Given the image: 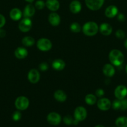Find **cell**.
<instances>
[{
	"label": "cell",
	"instance_id": "1f68e13d",
	"mask_svg": "<svg viewBox=\"0 0 127 127\" xmlns=\"http://www.w3.org/2000/svg\"><path fill=\"white\" fill-rule=\"evenodd\" d=\"M127 109V99H123L120 100V110H125Z\"/></svg>",
	"mask_w": 127,
	"mask_h": 127
},
{
	"label": "cell",
	"instance_id": "603a6c76",
	"mask_svg": "<svg viewBox=\"0 0 127 127\" xmlns=\"http://www.w3.org/2000/svg\"><path fill=\"white\" fill-rule=\"evenodd\" d=\"M115 124L117 127H127V117H120L117 118Z\"/></svg>",
	"mask_w": 127,
	"mask_h": 127
},
{
	"label": "cell",
	"instance_id": "b9f144b4",
	"mask_svg": "<svg viewBox=\"0 0 127 127\" xmlns=\"http://www.w3.org/2000/svg\"></svg>",
	"mask_w": 127,
	"mask_h": 127
},
{
	"label": "cell",
	"instance_id": "d6a6232c",
	"mask_svg": "<svg viewBox=\"0 0 127 127\" xmlns=\"http://www.w3.org/2000/svg\"><path fill=\"white\" fill-rule=\"evenodd\" d=\"M39 68L42 71H44L48 69V64L46 62H42V63H40V64L39 65Z\"/></svg>",
	"mask_w": 127,
	"mask_h": 127
},
{
	"label": "cell",
	"instance_id": "8fae6325",
	"mask_svg": "<svg viewBox=\"0 0 127 127\" xmlns=\"http://www.w3.org/2000/svg\"><path fill=\"white\" fill-rule=\"evenodd\" d=\"M28 80L32 84H36L39 81L40 74L37 69H32L29 71L27 74Z\"/></svg>",
	"mask_w": 127,
	"mask_h": 127
},
{
	"label": "cell",
	"instance_id": "4fadbf2b",
	"mask_svg": "<svg viewBox=\"0 0 127 127\" xmlns=\"http://www.w3.org/2000/svg\"><path fill=\"white\" fill-rule=\"evenodd\" d=\"M118 10L117 6L111 5L107 7L105 11V16L108 18H113L118 14Z\"/></svg>",
	"mask_w": 127,
	"mask_h": 127
},
{
	"label": "cell",
	"instance_id": "cb8c5ba5",
	"mask_svg": "<svg viewBox=\"0 0 127 127\" xmlns=\"http://www.w3.org/2000/svg\"><path fill=\"white\" fill-rule=\"evenodd\" d=\"M34 39L29 36L24 37L22 39V43L23 44V45L26 46V47H31L34 44Z\"/></svg>",
	"mask_w": 127,
	"mask_h": 127
},
{
	"label": "cell",
	"instance_id": "836d02e7",
	"mask_svg": "<svg viewBox=\"0 0 127 127\" xmlns=\"http://www.w3.org/2000/svg\"><path fill=\"white\" fill-rule=\"evenodd\" d=\"M6 24V19L3 15L0 14V29L2 28Z\"/></svg>",
	"mask_w": 127,
	"mask_h": 127
},
{
	"label": "cell",
	"instance_id": "7a4b0ae2",
	"mask_svg": "<svg viewBox=\"0 0 127 127\" xmlns=\"http://www.w3.org/2000/svg\"><path fill=\"white\" fill-rule=\"evenodd\" d=\"M83 33L87 36H93L97 33L98 31V26L95 22L89 21L83 25L82 27Z\"/></svg>",
	"mask_w": 127,
	"mask_h": 127
},
{
	"label": "cell",
	"instance_id": "f35d334b",
	"mask_svg": "<svg viewBox=\"0 0 127 127\" xmlns=\"http://www.w3.org/2000/svg\"><path fill=\"white\" fill-rule=\"evenodd\" d=\"M25 1H27V2H30V3H31V2H33V1H34V0H25Z\"/></svg>",
	"mask_w": 127,
	"mask_h": 127
},
{
	"label": "cell",
	"instance_id": "74e56055",
	"mask_svg": "<svg viewBox=\"0 0 127 127\" xmlns=\"http://www.w3.org/2000/svg\"><path fill=\"white\" fill-rule=\"evenodd\" d=\"M124 46H125V48L127 49V39H126L125 40Z\"/></svg>",
	"mask_w": 127,
	"mask_h": 127
},
{
	"label": "cell",
	"instance_id": "ab89813d",
	"mask_svg": "<svg viewBox=\"0 0 127 127\" xmlns=\"http://www.w3.org/2000/svg\"><path fill=\"white\" fill-rule=\"evenodd\" d=\"M95 127H103V125H96V126Z\"/></svg>",
	"mask_w": 127,
	"mask_h": 127
},
{
	"label": "cell",
	"instance_id": "d6986e66",
	"mask_svg": "<svg viewBox=\"0 0 127 127\" xmlns=\"http://www.w3.org/2000/svg\"><path fill=\"white\" fill-rule=\"evenodd\" d=\"M115 68L112 64H105L104 66L103 67V73L107 77H112L114 75Z\"/></svg>",
	"mask_w": 127,
	"mask_h": 127
},
{
	"label": "cell",
	"instance_id": "ac0fdd59",
	"mask_svg": "<svg viewBox=\"0 0 127 127\" xmlns=\"http://www.w3.org/2000/svg\"><path fill=\"white\" fill-rule=\"evenodd\" d=\"M52 66L53 69L57 71H61L64 69L65 66V63L64 60L61 59H56L53 61L52 63Z\"/></svg>",
	"mask_w": 127,
	"mask_h": 127
},
{
	"label": "cell",
	"instance_id": "d4e9b609",
	"mask_svg": "<svg viewBox=\"0 0 127 127\" xmlns=\"http://www.w3.org/2000/svg\"><path fill=\"white\" fill-rule=\"evenodd\" d=\"M85 100L88 105H92L95 104L96 102H97V97L93 94H88L85 96Z\"/></svg>",
	"mask_w": 127,
	"mask_h": 127
},
{
	"label": "cell",
	"instance_id": "6da1fadb",
	"mask_svg": "<svg viewBox=\"0 0 127 127\" xmlns=\"http://www.w3.org/2000/svg\"><path fill=\"white\" fill-rule=\"evenodd\" d=\"M110 62L112 63V64L119 66L124 62V55L122 52L117 49H113L110 52L109 55Z\"/></svg>",
	"mask_w": 127,
	"mask_h": 127
},
{
	"label": "cell",
	"instance_id": "ffe728a7",
	"mask_svg": "<svg viewBox=\"0 0 127 127\" xmlns=\"http://www.w3.org/2000/svg\"><path fill=\"white\" fill-rule=\"evenodd\" d=\"M54 97L56 100H57L58 102H61L65 101L67 97V94L62 90H57L56 91H55L54 94Z\"/></svg>",
	"mask_w": 127,
	"mask_h": 127
},
{
	"label": "cell",
	"instance_id": "52a82bcc",
	"mask_svg": "<svg viewBox=\"0 0 127 127\" xmlns=\"http://www.w3.org/2000/svg\"><path fill=\"white\" fill-rule=\"evenodd\" d=\"M87 115V112L86 109L83 107L80 106L75 109L74 112V118L78 122L84 120Z\"/></svg>",
	"mask_w": 127,
	"mask_h": 127
},
{
	"label": "cell",
	"instance_id": "4dcf8cb0",
	"mask_svg": "<svg viewBox=\"0 0 127 127\" xmlns=\"http://www.w3.org/2000/svg\"><path fill=\"white\" fill-rule=\"evenodd\" d=\"M21 113L19 111H16L12 114V119L14 121H19L21 119Z\"/></svg>",
	"mask_w": 127,
	"mask_h": 127
},
{
	"label": "cell",
	"instance_id": "8d00e7d4",
	"mask_svg": "<svg viewBox=\"0 0 127 127\" xmlns=\"http://www.w3.org/2000/svg\"><path fill=\"white\" fill-rule=\"evenodd\" d=\"M6 32L4 29H0V38H3L6 36Z\"/></svg>",
	"mask_w": 127,
	"mask_h": 127
},
{
	"label": "cell",
	"instance_id": "484cf974",
	"mask_svg": "<svg viewBox=\"0 0 127 127\" xmlns=\"http://www.w3.org/2000/svg\"><path fill=\"white\" fill-rule=\"evenodd\" d=\"M70 30L72 32L74 33H78L80 31L81 27L80 25L78 22H73L70 25Z\"/></svg>",
	"mask_w": 127,
	"mask_h": 127
},
{
	"label": "cell",
	"instance_id": "7c38bea8",
	"mask_svg": "<svg viewBox=\"0 0 127 127\" xmlns=\"http://www.w3.org/2000/svg\"><path fill=\"white\" fill-rule=\"evenodd\" d=\"M100 32L103 35H109L112 33V27L111 26L110 24L107 22H104V23L101 24L100 26Z\"/></svg>",
	"mask_w": 127,
	"mask_h": 127
},
{
	"label": "cell",
	"instance_id": "3957f363",
	"mask_svg": "<svg viewBox=\"0 0 127 127\" xmlns=\"http://www.w3.org/2000/svg\"><path fill=\"white\" fill-rule=\"evenodd\" d=\"M29 105V100L26 97L20 96L16 99L15 101V106L18 110H24L28 108Z\"/></svg>",
	"mask_w": 127,
	"mask_h": 127
},
{
	"label": "cell",
	"instance_id": "f1b7e54d",
	"mask_svg": "<svg viewBox=\"0 0 127 127\" xmlns=\"http://www.w3.org/2000/svg\"><path fill=\"white\" fill-rule=\"evenodd\" d=\"M112 108L115 110H118V109H120V100L119 99H117V100H115L113 102L112 104Z\"/></svg>",
	"mask_w": 127,
	"mask_h": 127
},
{
	"label": "cell",
	"instance_id": "9c48e42d",
	"mask_svg": "<svg viewBox=\"0 0 127 127\" xmlns=\"http://www.w3.org/2000/svg\"><path fill=\"white\" fill-rule=\"evenodd\" d=\"M47 120L51 125H57L61 122V117L57 113L51 112L47 115Z\"/></svg>",
	"mask_w": 127,
	"mask_h": 127
},
{
	"label": "cell",
	"instance_id": "7402d4cb",
	"mask_svg": "<svg viewBox=\"0 0 127 127\" xmlns=\"http://www.w3.org/2000/svg\"><path fill=\"white\" fill-rule=\"evenodd\" d=\"M10 17L14 21H19L22 16V12L19 9L13 8L10 11Z\"/></svg>",
	"mask_w": 127,
	"mask_h": 127
},
{
	"label": "cell",
	"instance_id": "8992f818",
	"mask_svg": "<svg viewBox=\"0 0 127 127\" xmlns=\"http://www.w3.org/2000/svg\"><path fill=\"white\" fill-rule=\"evenodd\" d=\"M32 27V21L29 17H24L20 21L19 24V29L23 32H27L31 30Z\"/></svg>",
	"mask_w": 127,
	"mask_h": 127
},
{
	"label": "cell",
	"instance_id": "30bf717a",
	"mask_svg": "<svg viewBox=\"0 0 127 127\" xmlns=\"http://www.w3.org/2000/svg\"><path fill=\"white\" fill-rule=\"evenodd\" d=\"M112 104L107 98H100L97 102V107L101 110L106 111L110 108Z\"/></svg>",
	"mask_w": 127,
	"mask_h": 127
},
{
	"label": "cell",
	"instance_id": "60d3db41",
	"mask_svg": "<svg viewBox=\"0 0 127 127\" xmlns=\"http://www.w3.org/2000/svg\"><path fill=\"white\" fill-rule=\"evenodd\" d=\"M125 71H126V73H127V64L126 65V67H125Z\"/></svg>",
	"mask_w": 127,
	"mask_h": 127
},
{
	"label": "cell",
	"instance_id": "9a60e30c",
	"mask_svg": "<svg viewBox=\"0 0 127 127\" xmlns=\"http://www.w3.org/2000/svg\"><path fill=\"white\" fill-rule=\"evenodd\" d=\"M82 9V4L80 2L77 0H74L70 4V10L73 14H77L80 12Z\"/></svg>",
	"mask_w": 127,
	"mask_h": 127
},
{
	"label": "cell",
	"instance_id": "f546056e",
	"mask_svg": "<svg viewBox=\"0 0 127 127\" xmlns=\"http://www.w3.org/2000/svg\"><path fill=\"white\" fill-rule=\"evenodd\" d=\"M115 35L116 37L118 38H119V39H123V38H124L125 37V32L121 29L117 30V32H116L115 33Z\"/></svg>",
	"mask_w": 127,
	"mask_h": 127
},
{
	"label": "cell",
	"instance_id": "ba28073f",
	"mask_svg": "<svg viewBox=\"0 0 127 127\" xmlns=\"http://www.w3.org/2000/svg\"><path fill=\"white\" fill-rule=\"evenodd\" d=\"M115 96L117 99L122 100L127 95V88L123 85H119L115 89Z\"/></svg>",
	"mask_w": 127,
	"mask_h": 127
},
{
	"label": "cell",
	"instance_id": "44dd1931",
	"mask_svg": "<svg viewBox=\"0 0 127 127\" xmlns=\"http://www.w3.org/2000/svg\"><path fill=\"white\" fill-rule=\"evenodd\" d=\"M35 7L31 4H29L25 7L23 11V15L24 17H31L34 14Z\"/></svg>",
	"mask_w": 127,
	"mask_h": 127
},
{
	"label": "cell",
	"instance_id": "4316f807",
	"mask_svg": "<svg viewBox=\"0 0 127 127\" xmlns=\"http://www.w3.org/2000/svg\"><path fill=\"white\" fill-rule=\"evenodd\" d=\"M45 5H46V4H45V2L43 1H42V0H39V1H36V4H35V7L37 9L41 10L44 7Z\"/></svg>",
	"mask_w": 127,
	"mask_h": 127
},
{
	"label": "cell",
	"instance_id": "83f0119b",
	"mask_svg": "<svg viewBox=\"0 0 127 127\" xmlns=\"http://www.w3.org/2000/svg\"><path fill=\"white\" fill-rule=\"evenodd\" d=\"M64 122L66 125H70L71 124H73V119H72V117L70 115H66L64 118Z\"/></svg>",
	"mask_w": 127,
	"mask_h": 127
},
{
	"label": "cell",
	"instance_id": "2e32d148",
	"mask_svg": "<svg viewBox=\"0 0 127 127\" xmlns=\"http://www.w3.org/2000/svg\"><path fill=\"white\" fill-rule=\"evenodd\" d=\"M46 6L50 11H56L60 7L59 2L57 0H47Z\"/></svg>",
	"mask_w": 127,
	"mask_h": 127
},
{
	"label": "cell",
	"instance_id": "277c9868",
	"mask_svg": "<svg viewBox=\"0 0 127 127\" xmlns=\"http://www.w3.org/2000/svg\"><path fill=\"white\" fill-rule=\"evenodd\" d=\"M37 47L40 50L47 52L52 48V43L49 39L46 38H40L37 42Z\"/></svg>",
	"mask_w": 127,
	"mask_h": 127
},
{
	"label": "cell",
	"instance_id": "d590c367",
	"mask_svg": "<svg viewBox=\"0 0 127 127\" xmlns=\"http://www.w3.org/2000/svg\"><path fill=\"white\" fill-rule=\"evenodd\" d=\"M117 19L119 21H121V22H123V21H125V16L122 13H120L118 14V16H117Z\"/></svg>",
	"mask_w": 127,
	"mask_h": 127
},
{
	"label": "cell",
	"instance_id": "5b68a950",
	"mask_svg": "<svg viewBox=\"0 0 127 127\" xmlns=\"http://www.w3.org/2000/svg\"><path fill=\"white\" fill-rule=\"evenodd\" d=\"M86 6L92 11H97L102 7L105 0H85Z\"/></svg>",
	"mask_w": 127,
	"mask_h": 127
},
{
	"label": "cell",
	"instance_id": "e575fe53",
	"mask_svg": "<svg viewBox=\"0 0 127 127\" xmlns=\"http://www.w3.org/2000/svg\"><path fill=\"white\" fill-rule=\"evenodd\" d=\"M95 94L97 97L101 98L102 97V96H103V95H104V91H103L102 89H97V91H96Z\"/></svg>",
	"mask_w": 127,
	"mask_h": 127
},
{
	"label": "cell",
	"instance_id": "e0dca14e",
	"mask_svg": "<svg viewBox=\"0 0 127 127\" xmlns=\"http://www.w3.org/2000/svg\"><path fill=\"white\" fill-rule=\"evenodd\" d=\"M14 55L16 58L18 59H23L26 58L28 55V52L27 49L24 47H17L14 52Z\"/></svg>",
	"mask_w": 127,
	"mask_h": 127
},
{
	"label": "cell",
	"instance_id": "5bb4252c",
	"mask_svg": "<svg viewBox=\"0 0 127 127\" xmlns=\"http://www.w3.org/2000/svg\"><path fill=\"white\" fill-rule=\"evenodd\" d=\"M48 20L49 23L53 26H58L61 22V18L58 14L56 12H52L49 14L48 17Z\"/></svg>",
	"mask_w": 127,
	"mask_h": 127
}]
</instances>
